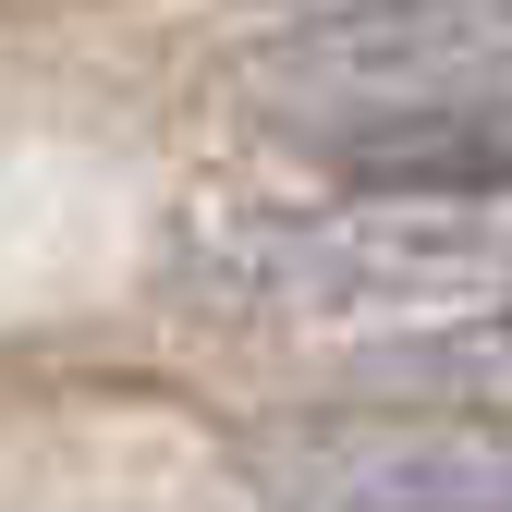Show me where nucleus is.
<instances>
[{
    "mask_svg": "<svg viewBox=\"0 0 512 512\" xmlns=\"http://www.w3.org/2000/svg\"><path fill=\"white\" fill-rule=\"evenodd\" d=\"M256 512H512V427L439 403H342L256 439Z\"/></svg>",
    "mask_w": 512,
    "mask_h": 512,
    "instance_id": "7ed1b4c3",
    "label": "nucleus"
},
{
    "mask_svg": "<svg viewBox=\"0 0 512 512\" xmlns=\"http://www.w3.org/2000/svg\"><path fill=\"white\" fill-rule=\"evenodd\" d=\"M293 13H354V0H281V25H293Z\"/></svg>",
    "mask_w": 512,
    "mask_h": 512,
    "instance_id": "423d86ee",
    "label": "nucleus"
},
{
    "mask_svg": "<svg viewBox=\"0 0 512 512\" xmlns=\"http://www.w3.org/2000/svg\"><path fill=\"white\" fill-rule=\"evenodd\" d=\"M196 293L232 317H281L317 342H391L439 317L512 305V208L488 196H366L342 183L330 208L232 220L196 256Z\"/></svg>",
    "mask_w": 512,
    "mask_h": 512,
    "instance_id": "f257e3e1",
    "label": "nucleus"
},
{
    "mask_svg": "<svg viewBox=\"0 0 512 512\" xmlns=\"http://www.w3.org/2000/svg\"><path fill=\"white\" fill-rule=\"evenodd\" d=\"M439 98H512V0H354V13H293L256 49V110L281 135Z\"/></svg>",
    "mask_w": 512,
    "mask_h": 512,
    "instance_id": "f03ea898",
    "label": "nucleus"
},
{
    "mask_svg": "<svg viewBox=\"0 0 512 512\" xmlns=\"http://www.w3.org/2000/svg\"><path fill=\"white\" fill-rule=\"evenodd\" d=\"M354 378H366V403H439V415H500L512 427V305L354 342Z\"/></svg>",
    "mask_w": 512,
    "mask_h": 512,
    "instance_id": "39448f33",
    "label": "nucleus"
},
{
    "mask_svg": "<svg viewBox=\"0 0 512 512\" xmlns=\"http://www.w3.org/2000/svg\"><path fill=\"white\" fill-rule=\"evenodd\" d=\"M366 196H488L512 208V98H439V110H366L305 135Z\"/></svg>",
    "mask_w": 512,
    "mask_h": 512,
    "instance_id": "20e7f679",
    "label": "nucleus"
}]
</instances>
